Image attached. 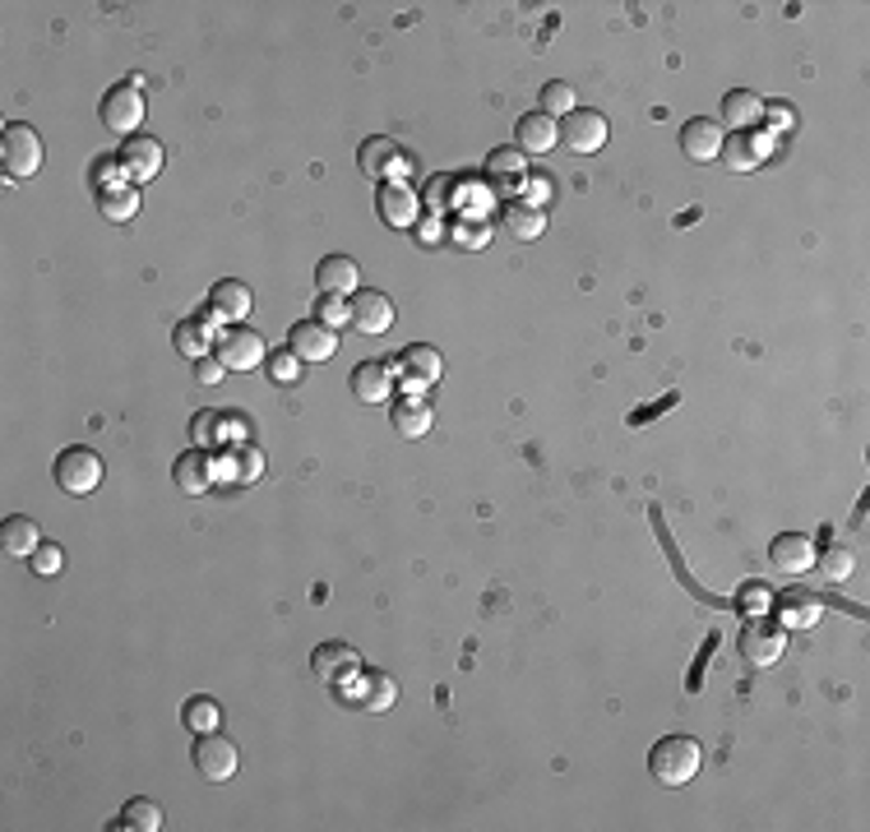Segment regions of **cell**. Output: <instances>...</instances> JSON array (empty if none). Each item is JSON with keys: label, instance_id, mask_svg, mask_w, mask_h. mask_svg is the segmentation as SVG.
Wrapping results in <instances>:
<instances>
[{"label": "cell", "instance_id": "11", "mask_svg": "<svg viewBox=\"0 0 870 832\" xmlns=\"http://www.w3.org/2000/svg\"><path fill=\"white\" fill-rule=\"evenodd\" d=\"M287 352H297L301 362H329L339 352V329H329L320 320H297L287 329Z\"/></svg>", "mask_w": 870, "mask_h": 832}, {"label": "cell", "instance_id": "33", "mask_svg": "<svg viewBox=\"0 0 870 832\" xmlns=\"http://www.w3.org/2000/svg\"><path fill=\"white\" fill-rule=\"evenodd\" d=\"M186 726H190L195 735L218 731V726H222V708H218V699H209V694H199V699H190V703H186Z\"/></svg>", "mask_w": 870, "mask_h": 832}, {"label": "cell", "instance_id": "43", "mask_svg": "<svg viewBox=\"0 0 870 832\" xmlns=\"http://www.w3.org/2000/svg\"><path fill=\"white\" fill-rule=\"evenodd\" d=\"M29 565H33V574L52 578V574H60V569H65V551H60L56 542H42V551L29 559Z\"/></svg>", "mask_w": 870, "mask_h": 832}, {"label": "cell", "instance_id": "48", "mask_svg": "<svg viewBox=\"0 0 870 832\" xmlns=\"http://www.w3.org/2000/svg\"><path fill=\"white\" fill-rule=\"evenodd\" d=\"M444 241V222H440V213L436 218H427V222H417V245H427V251H431V245H440Z\"/></svg>", "mask_w": 870, "mask_h": 832}, {"label": "cell", "instance_id": "46", "mask_svg": "<svg viewBox=\"0 0 870 832\" xmlns=\"http://www.w3.org/2000/svg\"><path fill=\"white\" fill-rule=\"evenodd\" d=\"M450 190H459L454 176H440V181H431V190H427V195H431V209H436V213L454 204V195H450Z\"/></svg>", "mask_w": 870, "mask_h": 832}, {"label": "cell", "instance_id": "31", "mask_svg": "<svg viewBox=\"0 0 870 832\" xmlns=\"http://www.w3.org/2000/svg\"><path fill=\"white\" fill-rule=\"evenodd\" d=\"M98 209L107 222H130L140 213V190L135 186H117V190H98Z\"/></svg>", "mask_w": 870, "mask_h": 832}, {"label": "cell", "instance_id": "3", "mask_svg": "<svg viewBox=\"0 0 870 832\" xmlns=\"http://www.w3.org/2000/svg\"><path fill=\"white\" fill-rule=\"evenodd\" d=\"M0 167H5L10 181H29L42 167V134L33 125H10L5 140H0Z\"/></svg>", "mask_w": 870, "mask_h": 832}, {"label": "cell", "instance_id": "19", "mask_svg": "<svg viewBox=\"0 0 870 832\" xmlns=\"http://www.w3.org/2000/svg\"><path fill=\"white\" fill-rule=\"evenodd\" d=\"M723 144H727V134H723L718 121L695 117V121H685V130H681V153L695 157V163H713V157H723Z\"/></svg>", "mask_w": 870, "mask_h": 832}, {"label": "cell", "instance_id": "14", "mask_svg": "<svg viewBox=\"0 0 870 832\" xmlns=\"http://www.w3.org/2000/svg\"><path fill=\"white\" fill-rule=\"evenodd\" d=\"M375 209H381V222L394 232H412L417 228V195L404 181H389L375 195Z\"/></svg>", "mask_w": 870, "mask_h": 832}, {"label": "cell", "instance_id": "12", "mask_svg": "<svg viewBox=\"0 0 870 832\" xmlns=\"http://www.w3.org/2000/svg\"><path fill=\"white\" fill-rule=\"evenodd\" d=\"M528 181V157L519 148H496L486 157V186L496 195H519Z\"/></svg>", "mask_w": 870, "mask_h": 832}, {"label": "cell", "instance_id": "17", "mask_svg": "<svg viewBox=\"0 0 870 832\" xmlns=\"http://www.w3.org/2000/svg\"><path fill=\"white\" fill-rule=\"evenodd\" d=\"M769 559L783 574H806V569H815V559H819V551H815V542L806 532H783V536H773V546H769Z\"/></svg>", "mask_w": 870, "mask_h": 832}, {"label": "cell", "instance_id": "44", "mask_svg": "<svg viewBox=\"0 0 870 832\" xmlns=\"http://www.w3.org/2000/svg\"><path fill=\"white\" fill-rule=\"evenodd\" d=\"M93 181H98V190H117L125 181L121 157H102V163H93Z\"/></svg>", "mask_w": 870, "mask_h": 832}, {"label": "cell", "instance_id": "9", "mask_svg": "<svg viewBox=\"0 0 870 832\" xmlns=\"http://www.w3.org/2000/svg\"><path fill=\"white\" fill-rule=\"evenodd\" d=\"M607 134H612V125H607L602 111H574V117L561 121V144L570 153H584V157L607 148Z\"/></svg>", "mask_w": 870, "mask_h": 832}, {"label": "cell", "instance_id": "21", "mask_svg": "<svg viewBox=\"0 0 870 832\" xmlns=\"http://www.w3.org/2000/svg\"><path fill=\"white\" fill-rule=\"evenodd\" d=\"M310 670H316L320 680H348V676H356L362 670V657L348 647V643H320L316 652H310Z\"/></svg>", "mask_w": 870, "mask_h": 832}, {"label": "cell", "instance_id": "5", "mask_svg": "<svg viewBox=\"0 0 870 832\" xmlns=\"http://www.w3.org/2000/svg\"><path fill=\"white\" fill-rule=\"evenodd\" d=\"M398 385H404L408 393H427V389H436L440 385V375H444V362H440V352L436 347H427V343H412V347H404L398 352Z\"/></svg>", "mask_w": 870, "mask_h": 832}, {"label": "cell", "instance_id": "47", "mask_svg": "<svg viewBox=\"0 0 870 832\" xmlns=\"http://www.w3.org/2000/svg\"><path fill=\"white\" fill-rule=\"evenodd\" d=\"M551 181H542V176H532V181H524V204H532V209H542L547 199H551Z\"/></svg>", "mask_w": 870, "mask_h": 832}, {"label": "cell", "instance_id": "34", "mask_svg": "<svg viewBox=\"0 0 870 832\" xmlns=\"http://www.w3.org/2000/svg\"><path fill=\"white\" fill-rule=\"evenodd\" d=\"M117 828H130V832H158V828H163V809L153 805V800H130Z\"/></svg>", "mask_w": 870, "mask_h": 832}, {"label": "cell", "instance_id": "16", "mask_svg": "<svg viewBox=\"0 0 870 832\" xmlns=\"http://www.w3.org/2000/svg\"><path fill=\"white\" fill-rule=\"evenodd\" d=\"M769 153H773V134L746 130V134H731V144H723V163L731 171H755L769 163Z\"/></svg>", "mask_w": 870, "mask_h": 832}, {"label": "cell", "instance_id": "4", "mask_svg": "<svg viewBox=\"0 0 870 832\" xmlns=\"http://www.w3.org/2000/svg\"><path fill=\"white\" fill-rule=\"evenodd\" d=\"M56 486L65 495H93L102 486V454H93L88 444L65 448L56 458Z\"/></svg>", "mask_w": 870, "mask_h": 832}, {"label": "cell", "instance_id": "42", "mask_svg": "<svg viewBox=\"0 0 870 832\" xmlns=\"http://www.w3.org/2000/svg\"><path fill=\"white\" fill-rule=\"evenodd\" d=\"M773 601H778V597L764 588V583H746V588H741V611H746L750 620H755V615H769Z\"/></svg>", "mask_w": 870, "mask_h": 832}, {"label": "cell", "instance_id": "29", "mask_svg": "<svg viewBox=\"0 0 870 832\" xmlns=\"http://www.w3.org/2000/svg\"><path fill=\"white\" fill-rule=\"evenodd\" d=\"M431 425H436V412H431L417 393H408V398L394 408V431L404 435V440H421V435H431Z\"/></svg>", "mask_w": 870, "mask_h": 832}, {"label": "cell", "instance_id": "26", "mask_svg": "<svg viewBox=\"0 0 870 832\" xmlns=\"http://www.w3.org/2000/svg\"><path fill=\"white\" fill-rule=\"evenodd\" d=\"M213 314H199V320H181L172 333V343L181 356H190V362H205V356L213 352Z\"/></svg>", "mask_w": 870, "mask_h": 832}, {"label": "cell", "instance_id": "25", "mask_svg": "<svg viewBox=\"0 0 870 832\" xmlns=\"http://www.w3.org/2000/svg\"><path fill=\"white\" fill-rule=\"evenodd\" d=\"M316 278H320V291H329V297H352V291L362 287V268L348 255H329V259H320Z\"/></svg>", "mask_w": 870, "mask_h": 832}, {"label": "cell", "instance_id": "41", "mask_svg": "<svg viewBox=\"0 0 870 832\" xmlns=\"http://www.w3.org/2000/svg\"><path fill=\"white\" fill-rule=\"evenodd\" d=\"M815 565H819L824 574H829L834 583H843L847 574H852V569H857V555H852V551H847V546H834V551H824V555L815 559Z\"/></svg>", "mask_w": 870, "mask_h": 832}, {"label": "cell", "instance_id": "6", "mask_svg": "<svg viewBox=\"0 0 870 832\" xmlns=\"http://www.w3.org/2000/svg\"><path fill=\"white\" fill-rule=\"evenodd\" d=\"M236 768H241V750L232 745L228 735H218V731L199 735V745H195V773H199V777L213 781V786H222V781L236 777Z\"/></svg>", "mask_w": 870, "mask_h": 832}, {"label": "cell", "instance_id": "35", "mask_svg": "<svg viewBox=\"0 0 870 832\" xmlns=\"http://www.w3.org/2000/svg\"><path fill=\"white\" fill-rule=\"evenodd\" d=\"M264 472V454L260 448H236V454L222 463V477H232V481H255Z\"/></svg>", "mask_w": 870, "mask_h": 832}, {"label": "cell", "instance_id": "13", "mask_svg": "<svg viewBox=\"0 0 870 832\" xmlns=\"http://www.w3.org/2000/svg\"><path fill=\"white\" fill-rule=\"evenodd\" d=\"M408 163H412V157L394 140H385V134H375V140L362 144V171L375 176V181H385V186H389V176H404Z\"/></svg>", "mask_w": 870, "mask_h": 832}, {"label": "cell", "instance_id": "1", "mask_svg": "<svg viewBox=\"0 0 870 832\" xmlns=\"http://www.w3.org/2000/svg\"><path fill=\"white\" fill-rule=\"evenodd\" d=\"M700 768H704V750L690 735H667L649 754V773L658 777V786H690Z\"/></svg>", "mask_w": 870, "mask_h": 832}, {"label": "cell", "instance_id": "20", "mask_svg": "<svg viewBox=\"0 0 870 832\" xmlns=\"http://www.w3.org/2000/svg\"><path fill=\"white\" fill-rule=\"evenodd\" d=\"M213 477H218V463L205 454V448H195V454H181L172 467V481L181 495H209L213 490Z\"/></svg>", "mask_w": 870, "mask_h": 832}, {"label": "cell", "instance_id": "36", "mask_svg": "<svg viewBox=\"0 0 870 832\" xmlns=\"http://www.w3.org/2000/svg\"><path fill=\"white\" fill-rule=\"evenodd\" d=\"M228 417V412H222ZM222 417L218 412H195V421H190V440H195V448H213L222 435H228V425H222Z\"/></svg>", "mask_w": 870, "mask_h": 832}, {"label": "cell", "instance_id": "45", "mask_svg": "<svg viewBox=\"0 0 870 832\" xmlns=\"http://www.w3.org/2000/svg\"><path fill=\"white\" fill-rule=\"evenodd\" d=\"M764 121H769V134H773V130L788 134V130L796 125V111H792L788 102H769V107H764Z\"/></svg>", "mask_w": 870, "mask_h": 832}, {"label": "cell", "instance_id": "10", "mask_svg": "<svg viewBox=\"0 0 870 832\" xmlns=\"http://www.w3.org/2000/svg\"><path fill=\"white\" fill-rule=\"evenodd\" d=\"M218 362L228 366V370H255V366H264L269 362V347H264V339L260 333H251V329H228L218 339Z\"/></svg>", "mask_w": 870, "mask_h": 832}, {"label": "cell", "instance_id": "22", "mask_svg": "<svg viewBox=\"0 0 870 832\" xmlns=\"http://www.w3.org/2000/svg\"><path fill=\"white\" fill-rule=\"evenodd\" d=\"M251 310H255V297H251V287H245V282H236V278L213 282V291H209V314H213V320L236 324Z\"/></svg>", "mask_w": 870, "mask_h": 832}, {"label": "cell", "instance_id": "8", "mask_svg": "<svg viewBox=\"0 0 870 832\" xmlns=\"http://www.w3.org/2000/svg\"><path fill=\"white\" fill-rule=\"evenodd\" d=\"M121 157V171H125V186H148L153 176L163 171V144L153 140V134H135V140H125V148L117 153Z\"/></svg>", "mask_w": 870, "mask_h": 832}, {"label": "cell", "instance_id": "49", "mask_svg": "<svg viewBox=\"0 0 870 832\" xmlns=\"http://www.w3.org/2000/svg\"><path fill=\"white\" fill-rule=\"evenodd\" d=\"M199 385H222V375H228V366L222 362H213V356H205V362H199Z\"/></svg>", "mask_w": 870, "mask_h": 832}, {"label": "cell", "instance_id": "30", "mask_svg": "<svg viewBox=\"0 0 870 832\" xmlns=\"http://www.w3.org/2000/svg\"><path fill=\"white\" fill-rule=\"evenodd\" d=\"M500 222H505V232L509 236H519V241H538L542 232H547V209H532V204H524V199H515L505 213H500Z\"/></svg>", "mask_w": 870, "mask_h": 832}, {"label": "cell", "instance_id": "18", "mask_svg": "<svg viewBox=\"0 0 870 832\" xmlns=\"http://www.w3.org/2000/svg\"><path fill=\"white\" fill-rule=\"evenodd\" d=\"M515 148L524 153V157H547L555 144H561V121L555 117H547V111H532V117H524L519 121V134H515Z\"/></svg>", "mask_w": 870, "mask_h": 832}, {"label": "cell", "instance_id": "38", "mask_svg": "<svg viewBox=\"0 0 870 832\" xmlns=\"http://www.w3.org/2000/svg\"><path fill=\"white\" fill-rule=\"evenodd\" d=\"M316 320H320V324H329V329H343V324H352V301H348V297H329V291H320Z\"/></svg>", "mask_w": 870, "mask_h": 832}, {"label": "cell", "instance_id": "24", "mask_svg": "<svg viewBox=\"0 0 870 832\" xmlns=\"http://www.w3.org/2000/svg\"><path fill=\"white\" fill-rule=\"evenodd\" d=\"M0 551H5L10 559H33L42 551V532L33 519H24V513H14V519L0 523Z\"/></svg>", "mask_w": 870, "mask_h": 832}, {"label": "cell", "instance_id": "23", "mask_svg": "<svg viewBox=\"0 0 870 832\" xmlns=\"http://www.w3.org/2000/svg\"><path fill=\"white\" fill-rule=\"evenodd\" d=\"M352 393L362 398V402H389V393H394V366L389 362H362L352 370Z\"/></svg>", "mask_w": 870, "mask_h": 832}, {"label": "cell", "instance_id": "40", "mask_svg": "<svg viewBox=\"0 0 870 832\" xmlns=\"http://www.w3.org/2000/svg\"><path fill=\"white\" fill-rule=\"evenodd\" d=\"M264 366H269V379H274V385H283V389L301 379V356H297V352H278V356H269Z\"/></svg>", "mask_w": 870, "mask_h": 832}, {"label": "cell", "instance_id": "32", "mask_svg": "<svg viewBox=\"0 0 870 832\" xmlns=\"http://www.w3.org/2000/svg\"><path fill=\"white\" fill-rule=\"evenodd\" d=\"M398 703V685L385 670H371L366 685H362V712H389Z\"/></svg>", "mask_w": 870, "mask_h": 832}, {"label": "cell", "instance_id": "7", "mask_svg": "<svg viewBox=\"0 0 870 832\" xmlns=\"http://www.w3.org/2000/svg\"><path fill=\"white\" fill-rule=\"evenodd\" d=\"M102 125L125 134V140H135V134H144V93L135 84H117L111 93L102 98Z\"/></svg>", "mask_w": 870, "mask_h": 832}, {"label": "cell", "instance_id": "39", "mask_svg": "<svg viewBox=\"0 0 870 832\" xmlns=\"http://www.w3.org/2000/svg\"><path fill=\"white\" fill-rule=\"evenodd\" d=\"M454 241L463 245V251H486L491 245V228L482 218H463V222H454Z\"/></svg>", "mask_w": 870, "mask_h": 832}, {"label": "cell", "instance_id": "37", "mask_svg": "<svg viewBox=\"0 0 870 832\" xmlns=\"http://www.w3.org/2000/svg\"><path fill=\"white\" fill-rule=\"evenodd\" d=\"M542 111H547V117H574V88L570 84H561V79H555V84H547L542 88Z\"/></svg>", "mask_w": 870, "mask_h": 832}, {"label": "cell", "instance_id": "27", "mask_svg": "<svg viewBox=\"0 0 870 832\" xmlns=\"http://www.w3.org/2000/svg\"><path fill=\"white\" fill-rule=\"evenodd\" d=\"M723 121L736 130V134H746V130H755L764 121V102L750 93V88H736V93H727L723 98Z\"/></svg>", "mask_w": 870, "mask_h": 832}, {"label": "cell", "instance_id": "15", "mask_svg": "<svg viewBox=\"0 0 870 832\" xmlns=\"http://www.w3.org/2000/svg\"><path fill=\"white\" fill-rule=\"evenodd\" d=\"M352 324L362 333H371V339H381V333L394 329V301L385 297V291H366L362 287L352 297Z\"/></svg>", "mask_w": 870, "mask_h": 832}, {"label": "cell", "instance_id": "2", "mask_svg": "<svg viewBox=\"0 0 870 832\" xmlns=\"http://www.w3.org/2000/svg\"><path fill=\"white\" fill-rule=\"evenodd\" d=\"M783 652H788V629L773 624L769 615H755L741 629V657H746V666L769 670V666L783 662Z\"/></svg>", "mask_w": 870, "mask_h": 832}, {"label": "cell", "instance_id": "28", "mask_svg": "<svg viewBox=\"0 0 870 832\" xmlns=\"http://www.w3.org/2000/svg\"><path fill=\"white\" fill-rule=\"evenodd\" d=\"M773 606H778V615H783V629H815L819 615H824V601L811 597V592H788Z\"/></svg>", "mask_w": 870, "mask_h": 832}]
</instances>
